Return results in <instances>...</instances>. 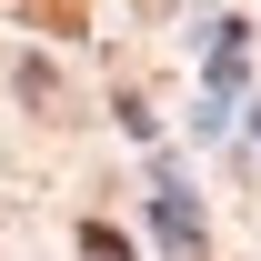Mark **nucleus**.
<instances>
[{
    "label": "nucleus",
    "mask_w": 261,
    "mask_h": 261,
    "mask_svg": "<svg viewBox=\"0 0 261 261\" xmlns=\"http://www.w3.org/2000/svg\"><path fill=\"white\" fill-rule=\"evenodd\" d=\"M81 251H91V261H130V241H121L111 221H81Z\"/></svg>",
    "instance_id": "obj_2"
},
{
    "label": "nucleus",
    "mask_w": 261,
    "mask_h": 261,
    "mask_svg": "<svg viewBox=\"0 0 261 261\" xmlns=\"http://www.w3.org/2000/svg\"><path fill=\"white\" fill-rule=\"evenodd\" d=\"M20 10H31L40 31H61V40H70V31H81V0H20Z\"/></svg>",
    "instance_id": "obj_1"
}]
</instances>
